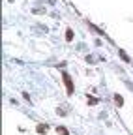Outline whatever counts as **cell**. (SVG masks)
I'll return each mask as SVG.
<instances>
[{"instance_id": "cell-1", "label": "cell", "mask_w": 133, "mask_h": 135, "mask_svg": "<svg viewBox=\"0 0 133 135\" xmlns=\"http://www.w3.org/2000/svg\"><path fill=\"white\" fill-rule=\"evenodd\" d=\"M62 81L66 85V92H68V96H73L75 88H73V81H71V75L68 73V71H62Z\"/></svg>"}, {"instance_id": "cell-2", "label": "cell", "mask_w": 133, "mask_h": 135, "mask_svg": "<svg viewBox=\"0 0 133 135\" xmlns=\"http://www.w3.org/2000/svg\"><path fill=\"white\" fill-rule=\"evenodd\" d=\"M36 131L40 133V135H45L47 131H49V126H47V124H37V126H36Z\"/></svg>"}, {"instance_id": "cell-4", "label": "cell", "mask_w": 133, "mask_h": 135, "mask_svg": "<svg viewBox=\"0 0 133 135\" xmlns=\"http://www.w3.org/2000/svg\"><path fill=\"white\" fill-rule=\"evenodd\" d=\"M115 103H116V107H122L124 105V98L120 94H115Z\"/></svg>"}, {"instance_id": "cell-7", "label": "cell", "mask_w": 133, "mask_h": 135, "mask_svg": "<svg viewBox=\"0 0 133 135\" xmlns=\"http://www.w3.org/2000/svg\"><path fill=\"white\" fill-rule=\"evenodd\" d=\"M66 41H73V30H71V28L66 30Z\"/></svg>"}, {"instance_id": "cell-6", "label": "cell", "mask_w": 133, "mask_h": 135, "mask_svg": "<svg viewBox=\"0 0 133 135\" xmlns=\"http://www.w3.org/2000/svg\"><path fill=\"white\" fill-rule=\"evenodd\" d=\"M56 133H58V135H69L68 128H64V126H58V128H56Z\"/></svg>"}, {"instance_id": "cell-8", "label": "cell", "mask_w": 133, "mask_h": 135, "mask_svg": "<svg viewBox=\"0 0 133 135\" xmlns=\"http://www.w3.org/2000/svg\"><path fill=\"white\" fill-rule=\"evenodd\" d=\"M99 103V99L98 98H94V96H88V105H98Z\"/></svg>"}, {"instance_id": "cell-5", "label": "cell", "mask_w": 133, "mask_h": 135, "mask_svg": "<svg viewBox=\"0 0 133 135\" xmlns=\"http://www.w3.org/2000/svg\"><path fill=\"white\" fill-rule=\"evenodd\" d=\"M88 26H90V30H94L96 34H99V36H105V32H103V30H99V28H98L96 25H92V23H88Z\"/></svg>"}, {"instance_id": "cell-3", "label": "cell", "mask_w": 133, "mask_h": 135, "mask_svg": "<svg viewBox=\"0 0 133 135\" xmlns=\"http://www.w3.org/2000/svg\"><path fill=\"white\" fill-rule=\"evenodd\" d=\"M118 55H120V58L124 60V62H127V64H131V58L127 56V53H126V51H122V49H120V51H118Z\"/></svg>"}]
</instances>
